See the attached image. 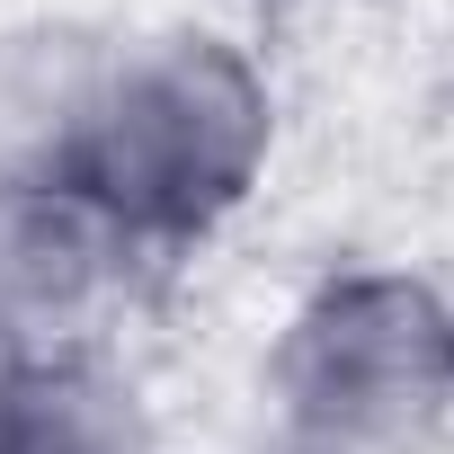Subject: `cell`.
<instances>
[{
	"label": "cell",
	"instance_id": "6",
	"mask_svg": "<svg viewBox=\"0 0 454 454\" xmlns=\"http://www.w3.org/2000/svg\"><path fill=\"white\" fill-rule=\"evenodd\" d=\"M383 454H454V410H445V419H427L419 436H401V445H383Z\"/></svg>",
	"mask_w": 454,
	"mask_h": 454
},
{
	"label": "cell",
	"instance_id": "4",
	"mask_svg": "<svg viewBox=\"0 0 454 454\" xmlns=\"http://www.w3.org/2000/svg\"><path fill=\"white\" fill-rule=\"evenodd\" d=\"M107 45L116 27L72 19V10L0 27V187L72 196V160H81L98 81H107Z\"/></svg>",
	"mask_w": 454,
	"mask_h": 454
},
{
	"label": "cell",
	"instance_id": "5",
	"mask_svg": "<svg viewBox=\"0 0 454 454\" xmlns=\"http://www.w3.org/2000/svg\"><path fill=\"white\" fill-rule=\"evenodd\" d=\"M0 454H160V436L116 356H45L0 365Z\"/></svg>",
	"mask_w": 454,
	"mask_h": 454
},
{
	"label": "cell",
	"instance_id": "3",
	"mask_svg": "<svg viewBox=\"0 0 454 454\" xmlns=\"http://www.w3.org/2000/svg\"><path fill=\"white\" fill-rule=\"evenodd\" d=\"M143 250L81 196L0 187V365L45 356H107L125 321Z\"/></svg>",
	"mask_w": 454,
	"mask_h": 454
},
{
	"label": "cell",
	"instance_id": "1",
	"mask_svg": "<svg viewBox=\"0 0 454 454\" xmlns=\"http://www.w3.org/2000/svg\"><path fill=\"white\" fill-rule=\"evenodd\" d=\"M277 152V90L223 27H116L72 196L160 259L223 232Z\"/></svg>",
	"mask_w": 454,
	"mask_h": 454
},
{
	"label": "cell",
	"instance_id": "2",
	"mask_svg": "<svg viewBox=\"0 0 454 454\" xmlns=\"http://www.w3.org/2000/svg\"><path fill=\"white\" fill-rule=\"evenodd\" d=\"M454 410V294L410 268L312 286L259 356L268 454H383Z\"/></svg>",
	"mask_w": 454,
	"mask_h": 454
}]
</instances>
